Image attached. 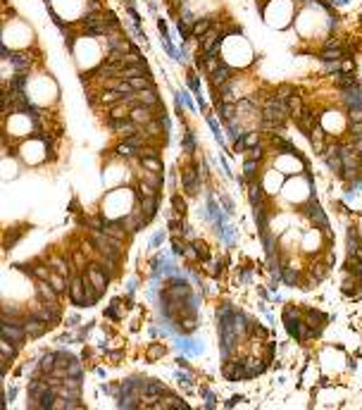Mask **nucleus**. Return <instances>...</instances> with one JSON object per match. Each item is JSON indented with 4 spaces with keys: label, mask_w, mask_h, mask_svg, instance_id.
<instances>
[{
    "label": "nucleus",
    "mask_w": 362,
    "mask_h": 410,
    "mask_svg": "<svg viewBox=\"0 0 362 410\" xmlns=\"http://www.w3.org/2000/svg\"><path fill=\"white\" fill-rule=\"evenodd\" d=\"M245 157H248V160H257V162H260V160L264 157V148L260 146V143H257V146H253V148H248V150H245Z\"/></svg>",
    "instance_id": "79ce46f5"
},
{
    "label": "nucleus",
    "mask_w": 362,
    "mask_h": 410,
    "mask_svg": "<svg viewBox=\"0 0 362 410\" xmlns=\"http://www.w3.org/2000/svg\"><path fill=\"white\" fill-rule=\"evenodd\" d=\"M136 98H138V103H143V105H150V108H157L160 105V96L153 91V89H145V91H136Z\"/></svg>",
    "instance_id": "393cba45"
},
{
    "label": "nucleus",
    "mask_w": 362,
    "mask_h": 410,
    "mask_svg": "<svg viewBox=\"0 0 362 410\" xmlns=\"http://www.w3.org/2000/svg\"><path fill=\"white\" fill-rule=\"evenodd\" d=\"M55 367H57V356L55 353H45L38 363V374H53Z\"/></svg>",
    "instance_id": "b1692460"
},
{
    "label": "nucleus",
    "mask_w": 362,
    "mask_h": 410,
    "mask_svg": "<svg viewBox=\"0 0 362 410\" xmlns=\"http://www.w3.org/2000/svg\"><path fill=\"white\" fill-rule=\"evenodd\" d=\"M324 72H326V74L341 72V60H336V62H324Z\"/></svg>",
    "instance_id": "603ef678"
},
{
    "label": "nucleus",
    "mask_w": 362,
    "mask_h": 410,
    "mask_svg": "<svg viewBox=\"0 0 362 410\" xmlns=\"http://www.w3.org/2000/svg\"><path fill=\"white\" fill-rule=\"evenodd\" d=\"M308 219H310V224H312L315 229H319V231H322L324 227H329V219H326V215H324V210L322 208H317L315 212H310Z\"/></svg>",
    "instance_id": "bb28decb"
},
{
    "label": "nucleus",
    "mask_w": 362,
    "mask_h": 410,
    "mask_svg": "<svg viewBox=\"0 0 362 410\" xmlns=\"http://www.w3.org/2000/svg\"><path fill=\"white\" fill-rule=\"evenodd\" d=\"M57 396H62V398H81V391H76V389H69V386L60 384V386H57Z\"/></svg>",
    "instance_id": "a19ab883"
},
{
    "label": "nucleus",
    "mask_w": 362,
    "mask_h": 410,
    "mask_svg": "<svg viewBox=\"0 0 362 410\" xmlns=\"http://www.w3.org/2000/svg\"><path fill=\"white\" fill-rule=\"evenodd\" d=\"M124 101V93H119L115 91V89H103V93L98 96V103H103V105H117V103Z\"/></svg>",
    "instance_id": "412c9836"
},
{
    "label": "nucleus",
    "mask_w": 362,
    "mask_h": 410,
    "mask_svg": "<svg viewBox=\"0 0 362 410\" xmlns=\"http://www.w3.org/2000/svg\"><path fill=\"white\" fill-rule=\"evenodd\" d=\"M343 57V50L341 48H322V53H319V60L322 62H336V60H341Z\"/></svg>",
    "instance_id": "7c9ffc66"
},
{
    "label": "nucleus",
    "mask_w": 362,
    "mask_h": 410,
    "mask_svg": "<svg viewBox=\"0 0 362 410\" xmlns=\"http://www.w3.org/2000/svg\"><path fill=\"white\" fill-rule=\"evenodd\" d=\"M257 167H260V162L257 160H248L245 157V162H243V182L241 184H250L257 179Z\"/></svg>",
    "instance_id": "a878e982"
},
{
    "label": "nucleus",
    "mask_w": 362,
    "mask_h": 410,
    "mask_svg": "<svg viewBox=\"0 0 362 410\" xmlns=\"http://www.w3.org/2000/svg\"><path fill=\"white\" fill-rule=\"evenodd\" d=\"M67 377H81V363L74 358L72 363H69V367H67Z\"/></svg>",
    "instance_id": "a18cd8bd"
},
{
    "label": "nucleus",
    "mask_w": 362,
    "mask_h": 410,
    "mask_svg": "<svg viewBox=\"0 0 362 410\" xmlns=\"http://www.w3.org/2000/svg\"><path fill=\"white\" fill-rule=\"evenodd\" d=\"M193 248H196V253H198V258L203 263H210V251L205 241H193Z\"/></svg>",
    "instance_id": "58836bf2"
},
{
    "label": "nucleus",
    "mask_w": 362,
    "mask_h": 410,
    "mask_svg": "<svg viewBox=\"0 0 362 410\" xmlns=\"http://www.w3.org/2000/svg\"><path fill=\"white\" fill-rule=\"evenodd\" d=\"M250 274H253V267H250V265H245V267H243V272H241V282H245V279H250Z\"/></svg>",
    "instance_id": "bf43d9fd"
},
{
    "label": "nucleus",
    "mask_w": 362,
    "mask_h": 410,
    "mask_svg": "<svg viewBox=\"0 0 362 410\" xmlns=\"http://www.w3.org/2000/svg\"><path fill=\"white\" fill-rule=\"evenodd\" d=\"M129 117L134 119L138 127H143V124H148L150 119L155 117V112L150 105H143V103H136L134 108H131V112H129Z\"/></svg>",
    "instance_id": "1a4fd4ad"
},
{
    "label": "nucleus",
    "mask_w": 362,
    "mask_h": 410,
    "mask_svg": "<svg viewBox=\"0 0 362 410\" xmlns=\"http://www.w3.org/2000/svg\"><path fill=\"white\" fill-rule=\"evenodd\" d=\"M334 84L343 91V89H353V86H357V79H355V74H345V72H336L334 76Z\"/></svg>",
    "instance_id": "5701e85b"
},
{
    "label": "nucleus",
    "mask_w": 362,
    "mask_h": 410,
    "mask_svg": "<svg viewBox=\"0 0 362 410\" xmlns=\"http://www.w3.org/2000/svg\"><path fill=\"white\" fill-rule=\"evenodd\" d=\"M162 238H164V234H157L155 238H150V248H157L160 243H162Z\"/></svg>",
    "instance_id": "052dcab7"
},
{
    "label": "nucleus",
    "mask_w": 362,
    "mask_h": 410,
    "mask_svg": "<svg viewBox=\"0 0 362 410\" xmlns=\"http://www.w3.org/2000/svg\"><path fill=\"white\" fill-rule=\"evenodd\" d=\"M212 24H215V22H212L210 17H198L196 22H193V27H191V34H193L196 38H203L210 29H212Z\"/></svg>",
    "instance_id": "aec40b11"
},
{
    "label": "nucleus",
    "mask_w": 362,
    "mask_h": 410,
    "mask_svg": "<svg viewBox=\"0 0 362 410\" xmlns=\"http://www.w3.org/2000/svg\"><path fill=\"white\" fill-rule=\"evenodd\" d=\"M238 401H243V398H241V396H234V398H231V401L226 403V405H236V403H238Z\"/></svg>",
    "instance_id": "69168bd1"
},
{
    "label": "nucleus",
    "mask_w": 362,
    "mask_h": 410,
    "mask_svg": "<svg viewBox=\"0 0 362 410\" xmlns=\"http://www.w3.org/2000/svg\"><path fill=\"white\" fill-rule=\"evenodd\" d=\"M203 396H205V401H208V408H215V401H217L215 393L210 391V389H203Z\"/></svg>",
    "instance_id": "6e6d98bb"
},
{
    "label": "nucleus",
    "mask_w": 362,
    "mask_h": 410,
    "mask_svg": "<svg viewBox=\"0 0 362 410\" xmlns=\"http://www.w3.org/2000/svg\"><path fill=\"white\" fill-rule=\"evenodd\" d=\"M341 98H343L345 108H362V91L357 89V86H353V89H343V91H341Z\"/></svg>",
    "instance_id": "2eb2a0df"
},
{
    "label": "nucleus",
    "mask_w": 362,
    "mask_h": 410,
    "mask_svg": "<svg viewBox=\"0 0 362 410\" xmlns=\"http://www.w3.org/2000/svg\"><path fill=\"white\" fill-rule=\"evenodd\" d=\"M231 74H234V69H231L229 64H222V67H219L217 72H212V74H210V86H212V89H217V91H219V89H222L224 84H229V79H231Z\"/></svg>",
    "instance_id": "9b49d317"
},
{
    "label": "nucleus",
    "mask_w": 362,
    "mask_h": 410,
    "mask_svg": "<svg viewBox=\"0 0 362 410\" xmlns=\"http://www.w3.org/2000/svg\"><path fill=\"white\" fill-rule=\"evenodd\" d=\"M308 136H310V143H312V148H315V153H317V155H324L326 141H324V129H322V124H315Z\"/></svg>",
    "instance_id": "f8f14e48"
},
{
    "label": "nucleus",
    "mask_w": 362,
    "mask_h": 410,
    "mask_svg": "<svg viewBox=\"0 0 362 410\" xmlns=\"http://www.w3.org/2000/svg\"><path fill=\"white\" fill-rule=\"evenodd\" d=\"M24 86H27V72H15L5 89H10V91H24Z\"/></svg>",
    "instance_id": "c756f323"
},
{
    "label": "nucleus",
    "mask_w": 362,
    "mask_h": 410,
    "mask_svg": "<svg viewBox=\"0 0 362 410\" xmlns=\"http://www.w3.org/2000/svg\"><path fill=\"white\" fill-rule=\"evenodd\" d=\"M243 141H245V150L253 148L260 143V131H250V134H243Z\"/></svg>",
    "instance_id": "c03bdc74"
},
{
    "label": "nucleus",
    "mask_w": 362,
    "mask_h": 410,
    "mask_svg": "<svg viewBox=\"0 0 362 410\" xmlns=\"http://www.w3.org/2000/svg\"><path fill=\"white\" fill-rule=\"evenodd\" d=\"M181 184H184V191L189 196H198L200 186H203V179H200V172H196V167H186L181 172Z\"/></svg>",
    "instance_id": "7ed1b4c3"
},
{
    "label": "nucleus",
    "mask_w": 362,
    "mask_h": 410,
    "mask_svg": "<svg viewBox=\"0 0 362 410\" xmlns=\"http://www.w3.org/2000/svg\"><path fill=\"white\" fill-rule=\"evenodd\" d=\"M0 337L10 339V341H15L19 348L22 344L27 341V329H24V319H3V327H0Z\"/></svg>",
    "instance_id": "f257e3e1"
},
{
    "label": "nucleus",
    "mask_w": 362,
    "mask_h": 410,
    "mask_svg": "<svg viewBox=\"0 0 362 410\" xmlns=\"http://www.w3.org/2000/svg\"><path fill=\"white\" fill-rule=\"evenodd\" d=\"M303 319H305V324H308L310 329H324V324H326V315L322 312V310H317V308H305L303 310Z\"/></svg>",
    "instance_id": "6e6552de"
},
{
    "label": "nucleus",
    "mask_w": 362,
    "mask_h": 410,
    "mask_svg": "<svg viewBox=\"0 0 362 410\" xmlns=\"http://www.w3.org/2000/svg\"><path fill=\"white\" fill-rule=\"evenodd\" d=\"M145 356H148V360H153V363H155V360H160V358L167 356V348H164L162 344H153V346L148 348V353H145Z\"/></svg>",
    "instance_id": "e433bc0d"
},
{
    "label": "nucleus",
    "mask_w": 362,
    "mask_h": 410,
    "mask_svg": "<svg viewBox=\"0 0 362 410\" xmlns=\"http://www.w3.org/2000/svg\"><path fill=\"white\" fill-rule=\"evenodd\" d=\"M324 263L329 265V267H331V265L336 263V258H334V253H331V251H329V253H326V260H324Z\"/></svg>",
    "instance_id": "0e129e2a"
},
{
    "label": "nucleus",
    "mask_w": 362,
    "mask_h": 410,
    "mask_svg": "<svg viewBox=\"0 0 362 410\" xmlns=\"http://www.w3.org/2000/svg\"><path fill=\"white\" fill-rule=\"evenodd\" d=\"M48 265H50L53 270H57V272H60V274H64L67 279H72V272H69V267H72V265L67 263L64 258H60V256H53V258H50V263H48Z\"/></svg>",
    "instance_id": "cd10ccee"
},
{
    "label": "nucleus",
    "mask_w": 362,
    "mask_h": 410,
    "mask_svg": "<svg viewBox=\"0 0 362 410\" xmlns=\"http://www.w3.org/2000/svg\"><path fill=\"white\" fill-rule=\"evenodd\" d=\"M74 324H79V315H76V317H69V327H74Z\"/></svg>",
    "instance_id": "338daca9"
},
{
    "label": "nucleus",
    "mask_w": 362,
    "mask_h": 410,
    "mask_svg": "<svg viewBox=\"0 0 362 410\" xmlns=\"http://www.w3.org/2000/svg\"><path fill=\"white\" fill-rule=\"evenodd\" d=\"M0 351H3V363H5V370H8L10 363H12V360H15V356H17L19 346L15 344V341H10V339H5V337H0Z\"/></svg>",
    "instance_id": "4468645a"
},
{
    "label": "nucleus",
    "mask_w": 362,
    "mask_h": 410,
    "mask_svg": "<svg viewBox=\"0 0 362 410\" xmlns=\"http://www.w3.org/2000/svg\"><path fill=\"white\" fill-rule=\"evenodd\" d=\"M279 279L286 284V286H298V289L303 286V277H300L298 267H284L279 272Z\"/></svg>",
    "instance_id": "ddd939ff"
},
{
    "label": "nucleus",
    "mask_w": 362,
    "mask_h": 410,
    "mask_svg": "<svg viewBox=\"0 0 362 410\" xmlns=\"http://www.w3.org/2000/svg\"><path fill=\"white\" fill-rule=\"evenodd\" d=\"M108 127L112 129L115 134H119L122 138L131 136V134H136V131L141 129L131 117H129V119H108Z\"/></svg>",
    "instance_id": "0eeeda50"
},
{
    "label": "nucleus",
    "mask_w": 362,
    "mask_h": 410,
    "mask_svg": "<svg viewBox=\"0 0 362 410\" xmlns=\"http://www.w3.org/2000/svg\"><path fill=\"white\" fill-rule=\"evenodd\" d=\"M348 119L350 122H362V108H348Z\"/></svg>",
    "instance_id": "3c124183"
},
{
    "label": "nucleus",
    "mask_w": 362,
    "mask_h": 410,
    "mask_svg": "<svg viewBox=\"0 0 362 410\" xmlns=\"http://www.w3.org/2000/svg\"><path fill=\"white\" fill-rule=\"evenodd\" d=\"M172 208H174V212H176L179 217H186V212H189L186 198H184L181 193H172Z\"/></svg>",
    "instance_id": "2f4dec72"
},
{
    "label": "nucleus",
    "mask_w": 362,
    "mask_h": 410,
    "mask_svg": "<svg viewBox=\"0 0 362 410\" xmlns=\"http://www.w3.org/2000/svg\"><path fill=\"white\" fill-rule=\"evenodd\" d=\"M234 150H236V153H245V141H243V134H241V136H238V138H236V141H234Z\"/></svg>",
    "instance_id": "4d7b16f0"
},
{
    "label": "nucleus",
    "mask_w": 362,
    "mask_h": 410,
    "mask_svg": "<svg viewBox=\"0 0 362 410\" xmlns=\"http://www.w3.org/2000/svg\"><path fill=\"white\" fill-rule=\"evenodd\" d=\"M10 62L15 64V72H27L34 60H31L27 53H12L10 55Z\"/></svg>",
    "instance_id": "4be33fe9"
},
{
    "label": "nucleus",
    "mask_w": 362,
    "mask_h": 410,
    "mask_svg": "<svg viewBox=\"0 0 362 410\" xmlns=\"http://www.w3.org/2000/svg\"><path fill=\"white\" fill-rule=\"evenodd\" d=\"M293 93H296V89H293L291 84H281V86H277V89H274V93H272V96H274V98H279V101L289 103V98L293 96Z\"/></svg>",
    "instance_id": "72a5a7b5"
},
{
    "label": "nucleus",
    "mask_w": 362,
    "mask_h": 410,
    "mask_svg": "<svg viewBox=\"0 0 362 410\" xmlns=\"http://www.w3.org/2000/svg\"><path fill=\"white\" fill-rule=\"evenodd\" d=\"M86 277H88L90 284H93V286L98 289V293L103 296V293H105V289H108V284H110V274L100 267V263H96V260H93V263L88 265V270H86Z\"/></svg>",
    "instance_id": "f03ea898"
},
{
    "label": "nucleus",
    "mask_w": 362,
    "mask_h": 410,
    "mask_svg": "<svg viewBox=\"0 0 362 410\" xmlns=\"http://www.w3.org/2000/svg\"><path fill=\"white\" fill-rule=\"evenodd\" d=\"M36 293H38V298L45 303H60V293L53 289V284L50 282H43V279H38L36 284Z\"/></svg>",
    "instance_id": "9d476101"
},
{
    "label": "nucleus",
    "mask_w": 362,
    "mask_h": 410,
    "mask_svg": "<svg viewBox=\"0 0 362 410\" xmlns=\"http://www.w3.org/2000/svg\"><path fill=\"white\" fill-rule=\"evenodd\" d=\"M181 332L184 334H193L196 329H198V319H196V315H191V317H181Z\"/></svg>",
    "instance_id": "4c0bfd02"
},
{
    "label": "nucleus",
    "mask_w": 362,
    "mask_h": 410,
    "mask_svg": "<svg viewBox=\"0 0 362 410\" xmlns=\"http://www.w3.org/2000/svg\"><path fill=\"white\" fill-rule=\"evenodd\" d=\"M186 84H189L191 89H193V91L198 93V89H200V84H198V76H196V74H191V72H189V79H186Z\"/></svg>",
    "instance_id": "5fc2aeb1"
},
{
    "label": "nucleus",
    "mask_w": 362,
    "mask_h": 410,
    "mask_svg": "<svg viewBox=\"0 0 362 410\" xmlns=\"http://www.w3.org/2000/svg\"><path fill=\"white\" fill-rule=\"evenodd\" d=\"M353 148L362 155V138H353Z\"/></svg>",
    "instance_id": "e2e57ef3"
},
{
    "label": "nucleus",
    "mask_w": 362,
    "mask_h": 410,
    "mask_svg": "<svg viewBox=\"0 0 362 410\" xmlns=\"http://www.w3.org/2000/svg\"><path fill=\"white\" fill-rule=\"evenodd\" d=\"M303 110H305V108H303V96H300V93H293V96L289 98V112H291V117L298 119L300 115H303Z\"/></svg>",
    "instance_id": "c85d7f7f"
},
{
    "label": "nucleus",
    "mask_w": 362,
    "mask_h": 410,
    "mask_svg": "<svg viewBox=\"0 0 362 410\" xmlns=\"http://www.w3.org/2000/svg\"><path fill=\"white\" fill-rule=\"evenodd\" d=\"M341 72L355 74V62L350 60V57H341Z\"/></svg>",
    "instance_id": "09e8293b"
},
{
    "label": "nucleus",
    "mask_w": 362,
    "mask_h": 410,
    "mask_svg": "<svg viewBox=\"0 0 362 410\" xmlns=\"http://www.w3.org/2000/svg\"><path fill=\"white\" fill-rule=\"evenodd\" d=\"M222 374H224L229 382H243L245 377H248L243 360H229V363L224 360V365H222Z\"/></svg>",
    "instance_id": "423d86ee"
},
{
    "label": "nucleus",
    "mask_w": 362,
    "mask_h": 410,
    "mask_svg": "<svg viewBox=\"0 0 362 410\" xmlns=\"http://www.w3.org/2000/svg\"><path fill=\"white\" fill-rule=\"evenodd\" d=\"M222 267H224V260H217V263L210 265L208 270H210V274H212V277H219V274H222Z\"/></svg>",
    "instance_id": "864d4df0"
},
{
    "label": "nucleus",
    "mask_w": 362,
    "mask_h": 410,
    "mask_svg": "<svg viewBox=\"0 0 362 410\" xmlns=\"http://www.w3.org/2000/svg\"><path fill=\"white\" fill-rule=\"evenodd\" d=\"M184 150H186V153H193V150H196V134L189 131V129H186V136H184Z\"/></svg>",
    "instance_id": "37998d69"
},
{
    "label": "nucleus",
    "mask_w": 362,
    "mask_h": 410,
    "mask_svg": "<svg viewBox=\"0 0 362 410\" xmlns=\"http://www.w3.org/2000/svg\"><path fill=\"white\" fill-rule=\"evenodd\" d=\"M138 191H141V198H145V196H155V193H160V191H155L150 184H145V182H141L138 184Z\"/></svg>",
    "instance_id": "8fccbe9b"
},
{
    "label": "nucleus",
    "mask_w": 362,
    "mask_h": 410,
    "mask_svg": "<svg viewBox=\"0 0 362 410\" xmlns=\"http://www.w3.org/2000/svg\"><path fill=\"white\" fill-rule=\"evenodd\" d=\"M308 272L312 274V277H317L319 282H324L326 277H329V265H326V263H312Z\"/></svg>",
    "instance_id": "473e14b6"
},
{
    "label": "nucleus",
    "mask_w": 362,
    "mask_h": 410,
    "mask_svg": "<svg viewBox=\"0 0 362 410\" xmlns=\"http://www.w3.org/2000/svg\"><path fill=\"white\" fill-rule=\"evenodd\" d=\"M141 160V167L143 170H148V172H164V165L162 160H160V155H143V157H138Z\"/></svg>",
    "instance_id": "a211bd4d"
},
{
    "label": "nucleus",
    "mask_w": 362,
    "mask_h": 410,
    "mask_svg": "<svg viewBox=\"0 0 362 410\" xmlns=\"http://www.w3.org/2000/svg\"><path fill=\"white\" fill-rule=\"evenodd\" d=\"M262 198H264V191H262V184L257 182H250L248 184V201H250V205H262Z\"/></svg>",
    "instance_id": "6ab92c4d"
},
{
    "label": "nucleus",
    "mask_w": 362,
    "mask_h": 410,
    "mask_svg": "<svg viewBox=\"0 0 362 410\" xmlns=\"http://www.w3.org/2000/svg\"><path fill=\"white\" fill-rule=\"evenodd\" d=\"M69 301H72L76 308H86V296H83L81 272L72 274V279H69Z\"/></svg>",
    "instance_id": "20e7f679"
},
{
    "label": "nucleus",
    "mask_w": 362,
    "mask_h": 410,
    "mask_svg": "<svg viewBox=\"0 0 362 410\" xmlns=\"http://www.w3.org/2000/svg\"><path fill=\"white\" fill-rule=\"evenodd\" d=\"M157 205H160V193L141 198V210H143V215H145L148 219L155 217V212H157Z\"/></svg>",
    "instance_id": "dca6fc26"
},
{
    "label": "nucleus",
    "mask_w": 362,
    "mask_h": 410,
    "mask_svg": "<svg viewBox=\"0 0 362 410\" xmlns=\"http://www.w3.org/2000/svg\"><path fill=\"white\" fill-rule=\"evenodd\" d=\"M50 327H53L50 322H43L41 317L31 315V312H29L27 317H24V329H27V337H29V339H38L41 334H45V332H48Z\"/></svg>",
    "instance_id": "39448f33"
},
{
    "label": "nucleus",
    "mask_w": 362,
    "mask_h": 410,
    "mask_svg": "<svg viewBox=\"0 0 362 410\" xmlns=\"http://www.w3.org/2000/svg\"><path fill=\"white\" fill-rule=\"evenodd\" d=\"M48 282L53 284V289L60 293V296L69 293V279H67L64 274H60L57 270H53V272H50V279H48Z\"/></svg>",
    "instance_id": "f3484780"
},
{
    "label": "nucleus",
    "mask_w": 362,
    "mask_h": 410,
    "mask_svg": "<svg viewBox=\"0 0 362 410\" xmlns=\"http://www.w3.org/2000/svg\"><path fill=\"white\" fill-rule=\"evenodd\" d=\"M324 48H341V41H338L336 36H329L324 41Z\"/></svg>",
    "instance_id": "13d9d810"
},
{
    "label": "nucleus",
    "mask_w": 362,
    "mask_h": 410,
    "mask_svg": "<svg viewBox=\"0 0 362 410\" xmlns=\"http://www.w3.org/2000/svg\"><path fill=\"white\" fill-rule=\"evenodd\" d=\"M50 272H53V267H45V265H38V267H34V270H31V274H34L36 279H43V282H48V279H50Z\"/></svg>",
    "instance_id": "ea45409f"
},
{
    "label": "nucleus",
    "mask_w": 362,
    "mask_h": 410,
    "mask_svg": "<svg viewBox=\"0 0 362 410\" xmlns=\"http://www.w3.org/2000/svg\"><path fill=\"white\" fill-rule=\"evenodd\" d=\"M81 253H83V256H86V258H88L90 263H93L96 258H100V256H96V248L90 246L88 241H83V243H81Z\"/></svg>",
    "instance_id": "de8ad7c7"
},
{
    "label": "nucleus",
    "mask_w": 362,
    "mask_h": 410,
    "mask_svg": "<svg viewBox=\"0 0 362 410\" xmlns=\"http://www.w3.org/2000/svg\"><path fill=\"white\" fill-rule=\"evenodd\" d=\"M129 84H131V89H134V91H145V89H153L150 76H134V79H129Z\"/></svg>",
    "instance_id": "c9c22d12"
},
{
    "label": "nucleus",
    "mask_w": 362,
    "mask_h": 410,
    "mask_svg": "<svg viewBox=\"0 0 362 410\" xmlns=\"http://www.w3.org/2000/svg\"><path fill=\"white\" fill-rule=\"evenodd\" d=\"M348 134L353 138H362V122H348Z\"/></svg>",
    "instance_id": "49530a36"
},
{
    "label": "nucleus",
    "mask_w": 362,
    "mask_h": 410,
    "mask_svg": "<svg viewBox=\"0 0 362 410\" xmlns=\"http://www.w3.org/2000/svg\"><path fill=\"white\" fill-rule=\"evenodd\" d=\"M222 205H224V212H234V203L229 198H222Z\"/></svg>",
    "instance_id": "680f3d73"
},
{
    "label": "nucleus",
    "mask_w": 362,
    "mask_h": 410,
    "mask_svg": "<svg viewBox=\"0 0 362 410\" xmlns=\"http://www.w3.org/2000/svg\"><path fill=\"white\" fill-rule=\"evenodd\" d=\"M143 179L145 184H150L155 191H160L162 189V174L160 172H148V170H143Z\"/></svg>",
    "instance_id": "f704fd0d"
}]
</instances>
